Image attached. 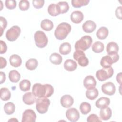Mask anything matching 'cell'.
Listing matches in <instances>:
<instances>
[{
  "label": "cell",
  "instance_id": "obj_1",
  "mask_svg": "<svg viewBox=\"0 0 122 122\" xmlns=\"http://www.w3.org/2000/svg\"><path fill=\"white\" fill-rule=\"evenodd\" d=\"M32 92L33 94L38 98H48L53 94L54 89L52 85L49 84L42 85L39 83H36L33 85Z\"/></svg>",
  "mask_w": 122,
  "mask_h": 122
},
{
  "label": "cell",
  "instance_id": "obj_2",
  "mask_svg": "<svg viewBox=\"0 0 122 122\" xmlns=\"http://www.w3.org/2000/svg\"><path fill=\"white\" fill-rule=\"evenodd\" d=\"M71 26L70 24L67 22L61 23L55 30V37L59 40H64L71 32Z\"/></svg>",
  "mask_w": 122,
  "mask_h": 122
},
{
  "label": "cell",
  "instance_id": "obj_3",
  "mask_svg": "<svg viewBox=\"0 0 122 122\" xmlns=\"http://www.w3.org/2000/svg\"><path fill=\"white\" fill-rule=\"evenodd\" d=\"M92 43V39L90 36L85 35L77 41L74 45L76 50L85 51L89 49Z\"/></svg>",
  "mask_w": 122,
  "mask_h": 122
},
{
  "label": "cell",
  "instance_id": "obj_4",
  "mask_svg": "<svg viewBox=\"0 0 122 122\" xmlns=\"http://www.w3.org/2000/svg\"><path fill=\"white\" fill-rule=\"evenodd\" d=\"M119 59L118 53L108 54L103 57L100 61V64L103 68H108L111 66L112 63L116 62Z\"/></svg>",
  "mask_w": 122,
  "mask_h": 122
},
{
  "label": "cell",
  "instance_id": "obj_5",
  "mask_svg": "<svg viewBox=\"0 0 122 122\" xmlns=\"http://www.w3.org/2000/svg\"><path fill=\"white\" fill-rule=\"evenodd\" d=\"M50 104V101L47 98H38L36 101V109L41 114L46 113Z\"/></svg>",
  "mask_w": 122,
  "mask_h": 122
},
{
  "label": "cell",
  "instance_id": "obj_6",
  "mask_svg": "<svg viewBox=\"0 0 122 122\" xmlns=\"http://www.w3.org/2000/svg\"><path fill=\"white\" fill-rule=\"evenodd\" d=\"M113 72V69L111 66L108 68H103L96 71V77L99 81H102L112 77Z\"/></svg>",
  "mask_w": 122,
  "mask_h": 122
},
{
  "label": "cell",
  "instance_id": "obj_7",
  "mask_svg": "<svg viewBox=\"0 0 122 122\" xmlns=\"http://www.w3.org/2000/svg\"><path fill=\"white\" fill-rule=\"evenodd\" d=\"M34 38L36 45L40 48H44L48 44V38L42 31H37L34 34Z\"/></svg>",
  "mask_w": 122,
  "mask_h": 122
},
{
  "label": "cell",
  "instance_id": "obj_8",
  "mask_svg": "<svg viewBox=\"0 0 122 122\" xmlns=\"http://www.w3.org/2000/svg\"><path fill=\"white\" fill-rule=\"evenodd\" d=\"M20 32L21 30L19 26H13L7 31L6 37L9 41H14L18 38Z\"/></svg>",
  "mask_w": 122,
  "mask_h": 122
},
{
  "label": "cell",
  "instance_id": "obj_9",
  "mask_svg": "<svg viewBox=\"0 0 122 122\" xmlns=\"http://www.w3.org/2000/svg\"><path fill=\"white\" fill-rule=\"evenodd\" d=\"M73 58L78 61V64L82 67H86L89 64V60L85 53L82 51L76 50L73 53Z\"/></svg>",
  "mask_w": 122,
  "mask_h": 122
},
{
  "label": "cell",
  "instance_id": "obj_10",
  "mask_svg": "<svg viewBox=\"0 0 122 122\" xmlns=\"http://www.w3.org/2000/svg\"><path fill=\"white\" fill-rule=\"evenodd\" d=\"M36 119V115L33 110L27 109L22 114V122H35Z\"/></svg>",
  "mask_w": 122,
  "mask_h": 122
},
{
  "label": "cell",
  "instance_id": "obj_11",
  "mask_svg": "<svg viewBox=\"0 0 122 122\" xmlns=\"http://www.w3.org/2000/svg\"><path fill=\"white\" fill-rule=\"evenodd\" d=\"M102 91L103 93L108 95H113L116 91L114 84L112 82H107L102 85Z\"/></svg>",
  "mask_w": 122,
  "mask_h": 122
},
{
  "label": "cell",
  "instance_id": "obj_12",
  "mask_svg": "<svg viewBox=\"0 0 122 122\" xmlns=\"http://www.w3.org/2000/svg\"><path fill=\"white\" fill-rule=\"evenodd\" d=\"M66 116L70 121L75 122L80 118V113L76 109L74 108H70L66 111Z\"/></svg>",
  "mask_w": 122,
  "mask_h": 122
},
{
  "label": "cell",
  "instance_id": "obj_13",
  "mask_svg": "<svg viewBox=\"0 0 122 122\" xmlns=\"http://www.w3.org/2000/svg\"><path fill=\"white\" fill-rule=\"evenodd\" d=\"M83 85L87 90L94 88L96 85V81L94 77L92 75L86 76L83 80Z\"/></svg>",
  "mask_w": 122,
  "mask_h": 122
},
{
  "label": "cell",
  "instance_id": "obj_14",
  "mask_svg": "<svg viewBox=\"0 0 122 122\" xmlns=\"http://www.w3.org/2000/svg\"><path fill=\"white\" fill-rule=\"evenodd\" d=\"M60 102L62 107L68 108L72 105L74 102V100L71 95L66 94L61 97Z\"/></svg>",
  "mask_w": 122,
  "mask_h": 122
},
{
  "label": "cell",
  "instance_id": "obj_15",
  "mask_svg": "<svg viewBox=\"0 0 122 122\" xmlns=\"http://www.w3.org/2000/svg\"><path fill=\"white\" fill-rule=\"evenodd\" d=\"M82 29L86 33H92L94 31L96 28V23L91 20H89L85 21L82 25Z\"/></svg>",
  "mask_w": 122,
  "mask_h": 122
},
{
  "label": "cell",
  "instance_id": "obj_16",
  "mask_svg": "<svg viewBox=\"0 0 122 122\" xmlns=\"http://www.w3.org/2000/svg\"><path fill=\"white\" fill-rule=\"evenodd\" d=\"M83 18L84 16L82 12L79 10L74 11L71 14V20L74 23H80L83 20Z\"/></svg>",
  "mask_w": 122,
  "mask_h": 122
},
{
  "label": "cell",
  "instance_id": "obj_17",
  "mask_svg": "<svg viewBox=\"0 0 122 122\" xmlns=\"http://www.w3.org/2000/svg\"><path fill=\"white\" fill-rule=\"evenodd\" d=\"M36 96H35L32 92H28L25 93L22 97L24 103L27 105L33 104L36 101Z\"/></svg>",
  "mask_w": 122,
  "mask_h": 122
},
{
  "label": "cell",
  "instance_id": "obj_18",
  "mask_svg": "<svg viewBox=\"0 0 122 122\" xmlns=\"http://www.w3.org/2000/svg\"><path fill=\"white\" fill-rule=\"evenodd\" d=\"M110 100L109 98L102 97L98 99L95 102V105L98 108H104L110 104Z\"/></svg>",
  "mask_w": 122,
  "mask_h": 122
},
{
  "label": "cell",
  "instance_id": "obj_19",
  "mask_svg": "<svg viewBox=\"0 0 122 122\" xmlns=\"http://www.w3.org/2000/svg\"><path fill=\"white\" fill-rule=\"evenodd\" d=\"M112 112L110 108L107 107L102 108L100 111V116L102 120L106 121L110 119L112 116Z\"/></svg>",
  "mask_w": 122,
  "mask_h": 122
},
{
  "label": "cell",
  "instance_id": "obj_20",
  "mask_svg": "<svg viewBox=\"0 0 122 122\" xmlns=\"http://www.w3.org/2000/svg\"><path fill=\"white\" fill-rule=\"evenodd\" d=\"M64 68L69 71H72L77 69V63L71 59H67L64 62Z\"/></svg>",
  "mask_w": 122,
  "mask_h": 122
},
{
  "label": "cell",
  "instance_id": "obj_21",
  "mask_svg": "<svg viewBox=\"0 0 122 122\" xmlns=\"http://www.w3.org/2000/svg\"><path fill=\"white\" fill-rule=\"evenodd\" d=\"M9 61L10 65L14 67H18L22 63L21 58L17 54H13L10 56Z\"/></svg>",
  "mask_w": 122,
  "mask_h": 122
},
{
  "label": "cell",
  "instance_id": "obj_22",
  "mask_svg": "<svg viewBox=\"0 0 122 122\" xmlns=\"http://www.w3.org/2000/svg\"><path fill=\"white\" fill-rule=\"evenodd\" d=\"M48 13L51 16H57L61 14L60 9L57 4L51 3L48 7Z\"/></svg>",
  "mask_w": 122,
  "mask_h": 122
},
{
  "label": "cell",
  "instance_id": "obj_23",
  "mask_svg": "<svg viewBox=\"0 0 122 122\" xmlns=\"http://www.w3.org/2000/svg\"><path fill=\"white\" fill-rule=\"evenodd\" d=\"M53 26L52 21L48 19H44L41 23V28L47 31L51 30L53 29Z\"/></svg>",
  "mask_w": 122,
  "mask_h": 122
},
{
  "label": "cell",
  "instance_id": "obj_24",
  "mask_svg": "<svg viewBox=\"0 0 122 122\" xmlns=\"http://www.w3.org/2000/svg\"><path fill=\"white\" fill-rule=\"evenodd\" d=\"M108 34V29L105 27H102L98 30L96 32V36L98 39L100 40H104L107 38Z\"/></svg>",
  "mask_w": 122,
  "mask_h": 122
},
{
  "label": "cell",
  "instance_id": "obj_25",
  "mask_svg": "<svg viewBox=\"0 0 122 122\" xmlns=\"http://www.w3.org/2000/svg\"><path fill=\"white\" fill-rule=\"evenodd\" d=\"M119 51V47L118 44L114 42H110L108 43L106 46V51L108 54L118 53Z\"/></svg>",
  "mask_w": 122,
  "mask_h": 122
},
{
  "label": "cell",
  "instance_id": "obj_26",
  "mask_svg": "<svg viewBox=\"0 0 122 122\" xmlns=\"http://www.w3.org/2000/svg\"><path fill=\"white\" fill-rule=\"evenodd\" d=\"M71 45L69 42L62 43L59 47V52L61 54L67 55L71 51Z\"/></svg>",
  "mask_w": 122,
  "mask_h": 122
},
{
  "label": "cell",
  "instance_id": "obj_27",
  "mask_svg": "<svg viewBox=\"0 0 122 122\" xmlns=\"http://www.w3.org/2000/svg\"><path fill=\"white\" fill-rule=\"evenodd\" d=\"M9 78L12 82L17 83L20 79V74L16 70H11L9 73Z\"/></svg>",
  "mask_w": 122,
  "mask_h": 122
},
{
  "label": "cell",
  "instance_id": "obj_28",
  "mask_svg": "<svg viewBox=\"0 0 122 122\" xmlns=\"http://www.w3.org/2000/svg\"><path fill=\"white\" fill-rule=\"evenodd\" d=\"M49 59L52 63L55 65L61 64L62 61V58L61 55L56 52L52 53L50 56Z\"/></svg>",
  "mask_w": 122,
  "mask_h": 122
},
{
  "label": "cell",
  "instance_id": "obj_29",
  "mask_svg": "<svg viewBox=\"0 0 122 122\" xmlns=\"http://www.w3.org/2000/svg\"><path fill=\"white\" fill-rule=\"evenodd\" d=\"M86 97L91 100H93L96 99L99 94V92L98 90L94 88L92 89L87 90L86 91Z\"/></svg>",
  "mask_w": 122,
  "mask_h": 122
},
{
  "label": "cell",
  "instance_id": "obj_30",
  "mask_svg": "<svg viewBox=\"0 0 122 122\" xmlns=\"http://www.w3.org/2000/svg\"><path fill=\"white\" fill-rule=\"evenodd\" d=\"M38 65V62L37 60L34 58H31L29 59L26 62V67L28 70H34L37 67Z\"/></svg>",
  "mask_w": 122,
  "mask_h": 122
},
{
  "label": "cell",
  "instance_id": "obj_31",
  "mask_svg": "<svg viewBox=\"0 0 122 122\" xmlns=\"http://www.w3.org/2000/svg\"><path fill=\"white\" fill-rule=\"evenodd\" d=\"M0 99L4 101L9 100L11 97V93L9 90L6 88H2L0 90Z\"/></svg>",
  "mask_w": 122,
  "mask_h": 122
},
{
  "label": "cell",
  "instance_id": "obj_32",
  "mask_svg": "<svg viewBox=\"0 0 122 122\" xmlns=\"http://www.w3.org/2000/svg\"><path fill=\"white\" fill-rule=\"evenodd\" d=\"M4 110L5 112L8 115L13 114L15 110V106L14 104L11 102H8L5 104L4 106Z\"/></svg>",
  "mask_w": 122,
  "mask_h": 122
},
{
  "label": "cell",
  "instance_id": "obj_33",
  "mask_svg": "<svg viewBox=\"0 0 122 122\" xmlns=\"http://www.w3.org/2000/svg\"><path fill=\"white\" fill-rule=\"evenodd\" d=\"M80 110L82 114L86 115L90 112L91 106L88 102H82L80 105Z\"/></svg>",
  "mask_w": 122,
  "mask_h": 122
},
{
  "label": "cell",
  "instance_id": "obj_34",
  "mask_svg": "<svg viewBox=\"0 0 122 122\" xmlns=\"http://www.w3.org/2000/svg\"><path fill=\"white\" fill-rule=\"evenodd\" d=\"M31 86V83L30 81L24 79L22 80L19 83L20 89L23 92H27L30 90Z\"/></svg>",
  "mask_w": 122,
  "mask_h": 122
},
{
  "label": "cell",
  "instance_id": "obj_35",
  "mask_svg": "<svg viewBox=\"0 0 122 122\" xmlns=\"http://www.w3.org/2000/svg\"><path fill=\"white\" fill-rule=\"evenodd\" d=\"M104 49V44L100 41L95 42L92 46V50L95 53L102 52Z\"/></svg>",
  "mask_w": 122,
  "mask_h": 122
},
{
  "label": "cell",
  "instance_id": "obj_36",
  "mask_svg": "<svg viewBox=\"0 0 122 122\" xmlns=\"http://www.w3.org/2000/svg\"><path fill=\"white\" fill-rule=\"evenodd\" d=\"M89 0H72L71 2L72 6L74 8H80L86 6L89 3Z\"/></svg>",
  "mask_w": 122,
  "mask_h": 122
},
{
  "label": "cell",
  "instance_id": "obj_37",
  "mask_svg": "<svg viewBox=\"0 0 122 122\" xmlns=\"http://www.w3.org/2000/svg\"><path fill=\"white\" fill-rule=\"evenodd\" d=\"M57 4L60 9L61 14L66 13L69 9V4L66 1H60Z\"/></svg>",
  "mask_w": 122,
  "mask_h": 122
},
{
  "label": "cell",
  "instance_id": "obj_38",
  "mask_svg": "<svg viewBox=\"0 0 122 122\" xmlns=\"http://www.w3.org/2000/svg\"><path fill=\"white\" fill-rule=\"evenodd\" d=\"M30 7V3L28 0H21L20 1L19 4V7L22 11H25L28 10Z\"/></svg>",
  "mask_w": 122,
  "mask_h": 122
},
{
  "label": "cell",
  "instance_id": "obj_39",
  "mask_svg": "<svg viewBox=\"0 0 122 122\" xmlns=\"http://www.w3.org/2000/svg\"><path fill=\"white\" fill-rule=\"evenodd\" d=\"M7 25V22L5 18L1 16L0 17V36H2L4 30L6 29Z\"/></svg>",
  "mask_w": 122,
  "mask_h": 122
},
{
  "label": "cell",
  "instance_id": "obj_40",
  "mask_svg": "<svg viewBox=\"0 0 122 122\" xmlns=\"http://www.w3.org/2000/svg\"><path fill=\"white\" fill-rule=\"evenodd\" d=\"M5 3L6 8L9 10H13L15 9L17 5L16 1L13 0H6Z\"/></svg>",
  "mask_w": 122,
  "mask_h": 122
},
{
  "label": "cell",
  "instance_id": "obj_41",
  "mask_svg": "<svg viewBox=\"0 0 122 122\" xmlns=\"http://www.w3.org/2000/svg\"><path fill=\"white\" fill-rule=\"evenodd\" d=\"M44 3V0H33L32 1L33 6L36 9H40L42 8Z\"/></svg>",
  "mask_w": 122,
  "mask_h": 122
},
{
  "label": "cell",
  "instance_id": "obj_42",
  "mask_svg": "<svg viewBox=\"0 0 122 122\" xmlns=\"http://www.w3.org/2000/svg\"><path fill=\"white\" fill-rule=\"evenodd\" d=\"M87 121L88 122H101L102 120L99 118V117L97 115L95 114H92L87 117Z\"/></svg>",
  "mask_w": 122,
  "mask_h": 122
},
{
  "label": "cell",
  "instance_id": "obj_43",
  "mask_svg": "<svg viewBox=\"0 0 122 122\" xmlns=\"http://www.w3.org/2000/svg\"><path fill=\"white\" fill-rule=\"evenodd\" d=\"M0 54H3L5 53L7 50V46L6 44V43L2 41H0Z\"/></svg>",
  "mask_w": 122,
  "mask_h": 122
},
{
  "label": "cell",
  "instance_id": "obj_44",
  "mask_svg": "<svg viewBox=\"0 0 122 122\" xmlns=\"http://www.w3.org/2000/svg\"><path fill=\"white\" fill-rule=\"evenodd\" d=\"M122 6L118 7L115 10V15L119 20H122Z\"/></svg>",
  "mask_w": 122,
  "mask_h": 122
},
{
  "label": "cell",
  "instance_id": "obj_45",
  "mask_svg": "<svg viewBox=\"0 0 122 122\" xmlns=\"http://www.w3.org/2000/svg\"><path fill=\"white\" fill-rule=\"evenodd\" d=\"M0 68L1 69L3 68H5L7 65L6 60L2 57H0Z\"/></svg>",
  "mask_w": 122,
  "mask_h": 122
},
{
  "label": "cell",
  "instance_id": "obj_46",
  "mask_svg": "<svg viewBox=\"0 0 122 122\" xmlns=\"http://www.w3.org/2000/svg\"><path fill=\"white\" fill-rule=\"evenodd\" d=\"M0 84H2V83L4 82L6 80V75L4 72L0 71Z\"/></svg>",
  "mask_w": 122,
  "mask_h": 122
},
{
  "label": "cell",
  "instance_id": "obj_47",
  "mask_svg": "<svg viewBox=\"0 0 122 122\" xmlns=\"http://www.w3.org/2000/svg\"><path fill=\"white\" fill-rule=\"evenodd\" d=\"M117 81L121 85L122 84V72H120L116 76Z\"/></svg>",
  "mask_w": 122,
  "mask_h": 122
},
{
  "label": "cell",
  "instance_id": "obj_48",
  "mask_svg": "<svg viewBox=\"0 0 122 122\" xmlns=\"http://www.w3.org/2000/svg\"><path fill=\"white\" fill-rule=\"evenodd\" d=\"M18 121L17 120H16V119L15 120L14 118H13V119H11V120H9V121Z\"/></svg>",
  "mask_w": 122,
  "mask_h": 122
}]
</instances>
